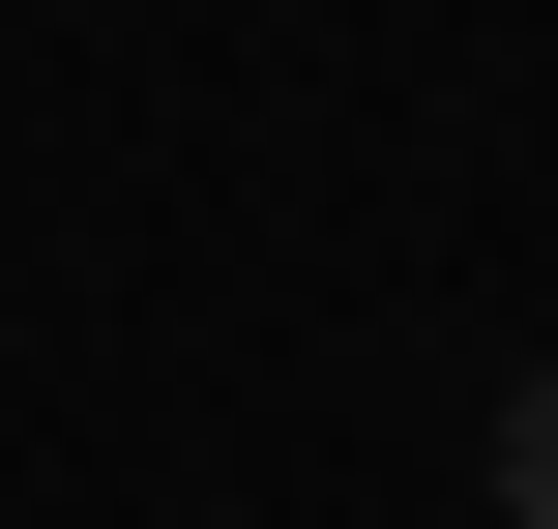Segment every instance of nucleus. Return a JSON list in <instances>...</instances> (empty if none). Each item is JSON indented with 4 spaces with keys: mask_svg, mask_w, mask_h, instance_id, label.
Here are the masks:
<instances>
[{
    "mask_svg": "<svg viewBox=\"0 0 558 529\" xmlns=\"http://www.w3.org/2000/svg\"><path fill=\"white\" fill-rule=\"evenodd\" d=\"M500 529H558V383H530V412H500Z\"/></svg>",
    "mask_w": 558,
    "mask_h": 529,
    "instance_id": "f257e3e1",
    "label": "nucleus"
}]
</instances>
